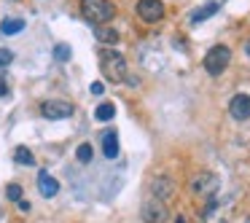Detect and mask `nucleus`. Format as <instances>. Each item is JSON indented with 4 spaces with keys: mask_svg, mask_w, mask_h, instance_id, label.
Here are the masks:
<instances>
[{
    "mask_svg": "<svg viewBox=\"0 0 250 223\" xmlns=\"http://www.w3.org/2000/svg\"><path fill=\"white\" fill-rule=\"evenodd\" d=\"M100 67H103L105 81L110 83H124L126 81V60L113 49H105L100 54Z\"/></svg>",
    "mask_w": 250,
    "mask_h": 223,
    "instance_id": "1",
    "label": "nucleus"
},
{
    "mask_svg": "<svg viewBox=\"0 0 250 223\" xmlns=\"http://www.w3.org/2000/svg\"><path fill=\"white\" fill-rule=\"evenodd\" d=\"M81 14L92 24H105L116 17V6L110 0H81Z\"/></svg>",
    "mask_w": 250,
    "mask_h": 223,
    "instance_id": "2",
    "label": "nucleus"
},
{
    "mask_svg": "<svg viewBox=\"0 0 250 223\" xmlns=\"http://www.w3.org/2000/svg\"><path fill=\"white\" fill-rule=\"evenodd\" d=\"M229 62H231V51H229V46H212L210 51L205 54V70L210 73V76H221L223 70L229 67Z\"/></svg>",
    "mask_w": 250,
    "mask_h": 223,
    "instance_id": "3",
    "label": "nucleus"
},
{
    "mask_svg": "<svg viewBox=\"0 0 250 223\" xmlns=\"http://www.w3.org/2000/svg\"><path fill=\"white\" fill-rule=\"evenodd\" d=\"M73 113H76V108H73V102H67V100H46V102L41 105V116H46V119H51V121L70 119Z\"/></svg>",
    "mask_w": 250,
    "mask_h": 223,
    "instance_id": "4",
    "label": "nucleus"
},
{
    "mask_svg": "<svg viewBox=\"0 0 250 223\" xmlns=\"http://www.w3.org/2000/svg\"><path fill=\"white\" fill-rule=\"evenodd\" d=\"M137 17L148 24H156L164 19V3L162 0H137Z\"/></svg>",
    "mask_w": 250,
    "mask_h": 223,
    "instance_id": "5",
    "label": "nucleus"
},
{
    "mask_svg": "<svg viewBox=\"0 0 250 223\" xmlns=\"http://www.w3.org/2000/svg\"><path fill=\"white\" fill-rule=\"evenodd\" d=\"M143 221L146 223H167V218H169V210H167V204L164 202H159V199H148L146 204H143Z\"/></svg>",
    "mask_w": 250,
    "mask_h": 223,
    "instance_id": "6",
    "label": "nucleus"
},
{
    "mask_svg": "<svg viewBox=\"0 0 250 223\" xmlns=\"http://www.w3.org/2000/svg\"><path fill=\"white\" fill-rule=\"evenodd\" d=\"M218 178L212 172H199L194 180H191V191H194L196 196H212L218 191Z\"/></svg>",
    "mask_w": 250,
    "mask_h": 223,
    "instance_id": "7",
    "label": "nucleus"
},
{
    "mask_svg": "<svg viewBox=\"0 0 250 223\" xmlns=\"http://www.w3.org/2000/svg\"><path fill=\"white\" fill-rule=\"evenodd\" d=\"M229 113L237 121H248L250 119V94H234V100L229 102Z\"/></svg>",
    "mask_w": 250,
    "mask_h": 223,
    "instance_id": "8",
    "label": "nucleus"
},
{
    "mask_svg": "<svg viewBox=\"0 0 250 223\" xmlns=\"http://www.w3.org/2000/svg\"><path fill=\"white\" fill-rule=\"evenodd\" d=\"M151 194H153V199H159V202H167L169 196L175 194V183L167 178V175H159V178L151 183Z\"/></svg>",
    "mask_w": 250,
    "mask_h": 223,
    "instance_id": "9",
    "label": "nucleus"
},
{
    "mask_svg": "<svg viewBox=\"0 0 250 223\" xmlns=\"http://www.w3.org/2000/svg\"><path fill=\"white\" fill-rule=\"evenodd\" d=\"M38 188H41V194H43L46 199H51V196H57V191H60V183H57L49 172H41L38 175Z\"/></svg>",
    "mask_w": 250,
    "mask_h": 223,
    "instance_id": "10",
    "label": "nucleus"
},
{
    "mask_svg": "<svg viewBox=\"0 0 250 223\" xmlns=\"http://www.w3.org/2000/svg\"><path fill=\"white\" fill-rule=\"evenodd\" d=\"M103 153H105V159L119 156V135L116 132H105L103 135Z\"/></svg>",
    "mask_w": 250,
    "mask_h": 223,
    "instance_id": "11",
    "label": "nucleus"
},
{
    "mask_svg": "<svg viewBox=\"0 0 250 223\" xmlns=\"http://www.w3.org/2000/svg\"><path fill=\"white\" fill-rule=\"evenodd\" d=\"M218 8H221V3H207V6H202L199 11H194L191 14V24H199V22H205V19H210V17H215L218 14Z\"/></svg>",
    "mask_w": 250,
    "mask_h": 223,
    "instance_id": "12",
    "label": "nucleus"
},
{
    "mask_svg": "<svg viewBox=\"0 0 250 223\" xmlns=\"http://www.w3.org/2000/svg\"><path fill=\"white\" fill-rule=\"evenodd\" d=\"M22 30H24L22 19H3V22H0V33L3 35H17V33H22Z\"/></svg>",
    "mask_w": 250,
    "mask_h": 223,
    "instance_id": "13",
    "label": "nucleus"
},
{
    "mask_svg": "<svg viewBox=\"0 0 250 223\" xmlns=\"http://www.w3.org/2000/svg\"><path fill=\"white\" fill-rule=\"evenodd\" d=\"M119 38H121V35L116 33L113 27H103V30H97V41H100V43L116 46V43H119Z\"/></svg>",
    "mask_w": 250,
    "mask_h": 223,
    "instance_id": "14",
    "label": "nucleus"
},
{
    "mask_svg": "<svg viewBox=\"0 0 250 223\" xmlns=\"http://www.w3.org/2000/svg\"><path fill=\"white\" fill-rule=\"evenodd\" d=\"M113 116H116V105L113 102H103L97 108V113H94V119H97V121H110Z\"/></svg>",
    "mask_w": 250,
    "mask_h": 223,
    "instance_id": "15",
    "label": "nucleus"
},
{
    "mask_svg": "<svg viewBox=\"0 0 250 223\" xmlns=\"http://www.w3.org/2000/svg\"><path fill=\"white\" fill-rule=\"evenodd\" d=\"M14 159H17L19 164H24V167H33V164H35V159H33V153H30V148H24V145H19L17 151H14Z\"/></svg>",
    "mask_w": 250,
    "mask_h": 223,
    "instance_id": "16",
    "label": "nucleus"
},
{
    "mask_svg": "<svg viewBox=\"0 0 250 223\" xmlns=\"http://www.w3.org/2000/svg\"><path fill=\"white\" fill-rule=\"evenodd\" d=\"M76 159L81 164H89L92 162V145L89 142H83V145H78V151H76Z\"/></svg>",
    "mask_w": 250,
    "mask_h": 223,
    "instance_id": "17",
    "label": "nucleus"
},
{
    "mask_svg": "<svg viewBox=\"0 0 250 223\" xmlns=\"http://www.w3.org/2000/svg\"><path fill=\"white\" fill-rule=\"evenodd\" d=\"M54 57L60 62H67V60H70V46H67V43H57L54 46Z\"/></svg>",
    "mask_w": 250,
    "mask_h": 223,
    "instance_id": "18",
    "label": "nucleus"
},
{
    "mask_svg": "<svg viewBox=\"0 0 250 223\" xmlns=\"http://www.w3.org/2000/svg\"><path fill=\"white\" fill-rule=\"evenodd\" d=\"M6 196H8V199H11V202H19V199H22V185L11 183V185H8V188H6Z\"/></svg>",
    "mask_w": 250,
    "mask_h": 223,
    "instance_id": "19",
    "label": "nucleus"
},
{
    "mask_svg": "<svg viewBox=\"0 0 250 223\" xmlns=\"http://www.w3.org/2000/svg\"><path fill=\"white\" fill-rule=\"evenodd\" d=\"M14 62V51L11 49H0V67H8Z\"/></svg>",
    "mask_w": 250,
    "mask_h": 223,
    "instance_id": "20",
    "label": "nucleus"
},
{
    "mask_svg": "<svg viewBox=\"0 0 250 223\" xmlns=\"http://www.w3.org/2000/svg\"><path fill=\"white\" fill-rule=\"evenodd\" d=\"M0 97H8V83H6V78H0Z\"/></svg>",
    "mask_w": 250,
    "mask_h": 223,
    "instance_id": "21",
    "label": "nucleus"
},
{
    "mask_svg": "<svg viewBox=\"0 0 250 223\" xmlns=\"http://www.w3.org/2000/svg\"><path fill=\"white\" fill-rule=\"evenodd\" d=\"M92 94H103V83H100V81L92 83Z\"/></svg>",
    "mask_w": 250,
    "mask_h": 223,
    "instance_id": "22",
    "label": "nucleus"
},
{
    "mask_svg": "<svg viewBox=\"0 0 250 223\" xmlns=\"http://www.w3.org/2000/svg\"><path fill=\"white\" fill-rule=\"evenodd\" d=\"M17 204H19V207H22V210H24V212H27V210H30V202H24V199H19V202H17Z\"/></svg>",
    "mask_w": 250,
    "mask_h": 223,
    "instance_id": "23",
    "label": "nucleus"
},
{
    "mask_svg": "<svg viewBox=\"0 0 250 223\" xmlns=\"http://www.w3.org/2000/svg\"><path fill=\"white\" fill-rule=\"evenodd\" d=\"M245 54L250 57V38H248V43H245Z\"/></svg>",
    "mask_w": 250,
    "mask_h": 223,
    "instance_id": "24",
    "label": "nucleus"
},
{
    "mask_svg": "<svg viewBox=\"0 0 250 223\" xmlns=\"http://www.w3.org/2000/svg\"><path fill=\"white\" fill-rule=\"evenodd\" d=\"M175 223H186V218H183V215H180V218H178V221H175Z\"/></svg>",
    "mask_w": 250,
    "mask_h": 223,
    "instance_id": "25",
    "label": "nucleus"
},
{
    "mask_svg": "<svg viewBox=\"0 0 250 223\" xmlns=\"http://www.w3.org/2000/svg\"><path fill=\"white\" fill-rule=\"evenodd\" d=\"M245 223H250V221H245Z\"/></svg>",
    "mask_w": 250,
    "mask_h": 223,
    "instance_id": "26",
    "label": "nucleus"
}]
</instances>
